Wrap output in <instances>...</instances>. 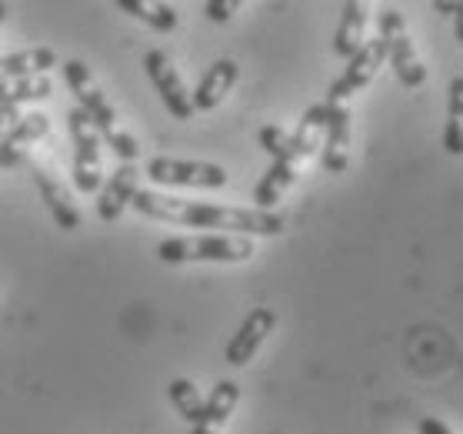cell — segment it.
I'll return each mask as SVG.
<instances>
[{"label": "cell", "instance_id": "23", "mask_svg": "<svg viewBox=\"0 0 463 434\" xmlns=\"http://www.w3.org/2000/svg\"><path fill=\"white\" fill-rule=\"evenodd\" d=\"M237 7H241L237 0H211V4H203V14H207L213 24H227Z\"/></svg>", "mask_w": 463, "mask_h": 434}, {"label": "cell", "instance_id": "18", "mask_svg": "<svg viewBox=\"0 0 463 434\" xmlns=\"http://www.w3.org/2000/svg\"><path fill=\"white\" fill-rule=\"evenodd\" d=\"M297 168H300V164H294V160H274V164L267 168L260 184L253 188V204H257V211H270V207L284 198L287 188L297 180Z\"/></svg>", "mask_w": 463, "mask_h": 434}, {"label": "cell", "instance_id": "7", "mask_svg": "<svg viewBox=\"0 0 463 434\" xmlns=\"http://www.w3.org/2000/svg\"><path fill=\"white\" fill-rule=\"evenodd\" d=\"M383 61H387V43H383V37L377 34L373 41H364V47L347 61V71L330 84V91H326V104H347L350 97L357 94V91H364V87L377 77Z\"/></svg>", "mask_w": 463, "mask_h": 434}, {"label": "cell", "instance_id": "17", "mask_svg": "<svg viewBox=\"0 0 463 434\" xmlns=\"http://www.w3.org/2000/svg\"><path fill=\"white\" fill-rule=\"evenodd\" d=\"M237 401H241V388H237V381H221L211 391V398L203 401L201 421L194 424V431L190 434H221V428L233 414Z\"/></svg>", "mask_w": 463, "mask_h": 434}, {"label": "cell", "instance_id": "14", "mask_svg": "<svg viewBox=\"0 0 463 434\" xmlns=\"http://www.w3.org/2000/svg\"><path fill=\"white\" fill-rule=\"evenodd\" d=\"M237 77H241V67H237V61H231V57L217 61V64H213L211 71L201 77L197 91L190 94V101H194V114H197V111H201V114H207V111H213V107H221L223 97L231 94L233 84H237Z\"/></svg>", "mask_w": 463, "mask_h": 434}, {"label": "cell", "instance_id": "20", "mask_svg": "<svg viewBox=\"0 0 463 434\" xmlns=\"http://www.w3.org/2000/svg\"><path fill=\"white\" fill-rule=\"evenodd\" d=\"M443 150L453 158H463V77L450 81V111L443 128Z\"/></svg>", "mask_w": 463, "mask_h": 434}, {"label": "cell", "instance_id": "8", "mask_svg": "<svg viewBox=\"0 0 463 434\" xmlns=\"http://www.w3.org/2000/svg\"><path fill=\"white\" fill-rule=\"evenodd\" d=\"M144 71H147L150 84H154V91L160 94V101H164V107L170 111V117L190 121V117H194V101H190L187 84H184V77H180V71L174 67V61H170L167 53L147 51Z\"/></svg>", "mask_w": 463, "mask_h": 434}, {"label": "cell", "instance_id": "2", "mask_svg": "<svg viewBox=\"0 0 463 434\" xmlns=\"http://www.w3.org/2000/svg\"><path fill=\"white\" fill-rule=\"evenodd\" d=\"M63 81H67V87H71V94L77 97V107L90 117V124L97 128V134L107 138V148H114L120 164H137V158H140L137 138L127 134V130L117 124L114 104L107 101V94L100 91L94 74L87 71L84 61H67V64H63Z\"/></svg>", "mask_w": 463, "mask_h": 434}, {"label": "cell", "instance_id": "27", "mask_svg": "<svg viewBox=\"0 0 463 434\" xmlns=\"http://www.w3.org/2000/svg\"><path fill=\"white\" fill-rule=\"evenodd\" d=\"M4 17H7V4H0V24H4Z\"/></svg>", "mask_w": 463, "mask_h": 434}, {"label": "cell", "instance_id": "3", "mask_svg": "<svg viewBox=\"0 0 463 434\" xmlns=\"http://www.w3.org/2000/svg\"><path fill=\"white\" fill-rule=\"evenodd\" d=\"M257 255L250 237L241 234H201V237H167L157 244V257L164 265H194V261H213V265H241Z\"/></svg>", "mask_w": 463, "mask_h": 434}, {"label": "cell", "instance_id": "10", "mask_svg": "<svg viewBox=\"0 0 463 434\" xmlns=\"http://www.w3.org/2000/svg\"><path fill=\"white\" fill-rule=\"evenodd\" d=\"M27 168H31L33 180H37V188H41V198H43V204H47V211H51L53 224H57L61 231H77L84 217H80V207L74 204V194L67 191V184L31 158H27Z\"/></svg>", "mask_w": 463, "mask_h": 434}, {"label": "cell", "instance_id": "9", "mask_svg": "<svg viewBox=\"0 0 463 434\" xmlns=\"http://www.w3.org/2000/svg\"><path fill=\"white\" fill-rule=\"evenodd\" d=\"M277 328V314L270 307H253L250 314L243 318V324L237 328V334L231 338L227 351H223V358L231 368H243L247 361H253V354L263 348V341L274 334Z\"/></svg>", "mask_w": 463, "mask_h": 434}, {"label": "cell", "instance_id": "4", "mask_svg": "<svg viewBox=\"0 0 463 434\" xmlns=\"http://www.w3.org/2000/svg\"><path fill=\"white\" fill-rule=\"evenodd\" d=\"M67 128L74 140V188L80 194H97L104 184V160H100V134L80 107H71Z\"/></svg>", "mask_w": 463, "mask_h": 434}, {"label": "cell", "instance_id": "21", "mask_svg": "<svg viewBox=\"0 0 463 434\" xmlns=\"http://www.w3.org/2000/svg\"><path fill=\"white\" fill-rule=\"evenodd\" d=\"M167 394H170V404L177 408V414L184 418V421H190V424L201 421L203 398H201V391H197V384L187 381V378H174L170 388H167Z\"/></svg>", "mask_w": 463, "mask_h": 434}, {"label": "cell", "instance_id": "1", "mask_svg": "<svg viewBox=\"0 0 463 434\" xmlns=\"http://www.w3.org/2000/svg\"><path fill=\"white\" fill-rule=\"evenodd\" d=\"M134 207H137L144 217H154V221L164 224H180V227H217V231L227 234H241V237H250V234H274L284 231V217L274 211H257V207H217V204H203V201H184V198H174V194H160V191H137L134 194Z\"/></svg>", "mask_w": 463, "mask_h": 434}, {"label": "cell", "instance_id": "5", "mask_svg": "<svg viewBox=\"0 0 463 434\" xmlns=\"http://www.w3.org/2000/svg\"><path fill=\"white\" fill-rule=\"evenodd\" d=\"M380 37L387 43V61L393 67V74L403 87H423L427 84V67L420 64V57L413 51L411 31L403 24V14L397 7H383L377 17Z\"/></svg>", "mask_w": 463, "mask_h": 434}, {"label": "cell", "instance_id": "25", "mask_svg": "<svg viewBox=\"0 0 463 434\" xmlns=\"http://www.w3.org/2000/svg\"><path fill=\"white\" fill-rule=\"evenodd\" d=\"M417 431H420V434H453L450 428H447V424L440 421V418H420Z\"/></svg>", "mask_w": 463, "mask_h": 434}, {"label": "cell", "instance_id": "13", "mask_svg": "<svg viewBox=\"0 0 463 434\" xmlns=\"http://www.w3.org/2000/svg\"><path fill=\"white\" fill-rule=\"evenodd\" d=\"M51 134V117L41 114V111H31L24 114L7 138L0 140V168H17L27 160V148L37 144L41 138Z\"/></svg>", "mask_w": 463, "mask_h": 434}, {"label": "cell", "instance_id": "11", "mask_svg": "<svg viewBox=\"0 0 463 434\" xmlns=\"http://www.w3.org/2000/svg\"><path fill=\"white\" fill-rule=\"evenodd\" d=\"M320 164H324V170H330V174L347 170V164H350V107L347 104H326Z\"/></svg>", "mask_w": 463, "mask_h": 434}, {"label": "cell", "instance_id": "16", "mask_svg": "<svg viewBox=\"0 0 463 434\" xmlns=\"http://www.w3.org/2000/svg\"><path fill=\"white\" fill-rule=\"evenodd\" d=\"M51 67H57V53L51 47H27V51L0 57V81H27L43 77Z\"/></svg>", "mask_w": 463, "mask_h": 434}, {"label": "cell", "instance_id": "24", "mask_svg": "<svg viewBox=\"0 0 463 434\" xmlns=\"http://www.w3.org/2000/svg\"><path fill=\"white\" fill-rule=\"evenodd\" d=\"M21 117H24V114H21V107H11V104L0 107V140H4L7 134H11L14 124H17Z\"/></svg>", "mask_w": 463, "mask_h": 434}, {"label": "cell", "instance_id": "6", "mask_svg": "<svg viewBox=\"0 0 463 434\" xmlns=\"http://www.w3.org/2000/svg\"><path fill=\"white\" fill-rule=\"evenodd\" d=\"M147 178L167 188H197V191H221L227 188L231 174L221 164L207 160H177V158H150Z\"/></svg>", "mask_w": 463, "mask_h": 434}, {"label": "cell", "instance_id": "15", "mask_svg": "<svg viewBox=\"0 0 463 434\" xmlns=\"http://www.w3.org/2000/svg\"><path fill=\"white\" fill-rule=\"evenodd\" d=\"M364 34H367V4L350 0V4L340 7V24H337V34H334V53L350 61L364 47Z\"/></svg>", "mask_w": 463, "mask_h": 434}, {"label": "cell", "instance_id": "22", "mask_svg": "<svg viewBox=\"0 0 463 434\" xmlns=\"http://www.w3.org/2000/svg\"><path fill=\"white\" fill-rule=\"evenodd\" d=\"M257 140H260V148L267 150V154H270L274 160H294V164H300V160L294 158V150H290V134H287L284 128H277V124H267V128H260Z\"/></svg>", "mask_w": 463, "mask_h": 434}, {"label": "cell", "instance_id": "26", "mask_svg": "<svg viewBox=\"0 0 463 434\" xmlns=\"http://www.w3.org/2000/svg\"><path fill=\"white\" fill-rule=\"evenodd\" d=\"M453 17H457V41L463 43V4L457 7V14H453Z\"/></svg>", "mask_w": 463, "mask_h": 434}, {"label": "cell", "instance_id": "19", "mask_svg": "<svg viewBox=\"0 0 463 434\" xmlns=\"http://www.w3.org/2000/svg\"><path fill=\"white\" fill-rule=\"evenodd\" d=\"M117 7L130 17H137L157 34H170L177 27V11L170 4H147V0H117Z\"/></svg>", "mask_w": 463, "mask_h": 434}, {"label": "cell", "instance_id": "12", "mask_svg": "<svg viewBox=\"0 0 463 434\" xmlns=\"http://www.w3.org/2000/svg\"><path fill=\"white\" fill-rule=\"evenodd\" d=\"M140 191V168L137 164H117L107 184H100V201H97V217L100 221H117L130 207L134 194Z\"/></svg>", "mask_w": 463, "mask_h": 434}]
</instances>
